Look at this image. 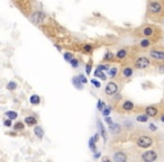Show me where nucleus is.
I'll return each mask as SVG.
<instances>
[{"label":"nucleus","mask_w":164,"mask_h":162,"mask_svg":"<svg viewBox=\"0 0 164 162\" xmlns=\"http://www.w3.org/2000/svg\"><path fill=\"white\" fill-rule=\"evenodd\" d=\"M34 134L35 136L37 137V139H40V140H42L43 137H44V129H42V126H40V125H35L34 127Z\"/></svg>","instance_id":"aec40b11"},{"label":"nucleus","mask_w":164,"mask_h":162,"mask_svg":"<svg viewBox=\"0 0 164 162\" xmlns=\"http://www.w3.org/2000/svg\"><path fill=\"white\" fill-rule=\"evenodd\" d=\"M29 102L33 106H37V105L40 104V97L38 95H32L29 97Z\"/></svg>","instance_id":"5701e85b"},{"label":"nucleus","mask_w":164,"mask_h":162,"mask_svg":"<svg viewBox=\"0 0 164 162\" xmlns=\"http://www.w3.org/2000/svg\"><path fill=\"white\" fill-rule=\"evenodd\" d=\"M96 141L93 140V137H91L90 141H89V147L92 152H96L97 151V145H96Z\"/></svg>","instance_id":"7c9ffc66"},{"label":"nucleus","mask_w":164,"mask_h":162,"mask_svg":"<svg viewBox=\"0 0 164 162\" xmlns=\"http://www.w3.org/2000/svg\"><path fill=\"white\" fill-rule=\"evenodd\" d=\"M113 160L115 162H126L130 160L129 159V153L128 151H125V150H118L113 153Z\"/></svg>","instance_id":"ddd939ff"},{"label":"nucleus","mask_w":164,"mask_h":162,"mask_svg":"<svg viewBox=\"0 0 164 162\" xmlns=\"http://www.w3.org/2000/svg\"><path fill=\"white\" fill-rule=\"evenodd\" d=\"M25 123L23 122H16L15 124H12V129L15 131V132H23L24 129H25Z\"/></svg>","instance_id":"4be33fe9"},{"label":"nucleus","mask_w":164,"mask_h":162,"mask_svg":"<svg viewBox=\"0 0 164 162\" xmlns=\"http://www.w3.org/2000/svg\"><path fill=\"white\" fill-rule=\"evenodd\" d=\"M91 70H92V64H91V62H89V63L85 65V72H87V74H90Z\"/></svg>","instance_id":"c9c22d12"},{"label":"nucleus","mask_w":164,"mask_h":162,"mask_svg":"<svg viewBox=\"0 0 164 162\" xmlns=\"http://www.w3.org/2000/svg\"><path fill=\"white\" fill-rule=\"evenodd\" d=\"M160 121H161V122H162V123H164V113H162V114H161V115H160Z\"/></svg>","instance_id":"a19ab883"},{"label":"nucleus","mask_w":164,"mask_h":162,"mask_svg":"<svg viewBox=\"0 0 164 162\" xmlns=\"http://www.w3.org/2000/svg\"><path fill=\"white\" fill-rule=\"evenodd\" d=\"M145 16L154 24H163L164 0H147Z\"/></svg>","instance_id":"20e7f679"},{"label":"nucleus","mask_w":164,"mask_h":162,"mask_svg":"<svg viewBox=\"0 0 164 162\" xmlns=\"http://www.w3.org/2000/svg\"><path fill=\"white\" fill-rule=\"evenodd\" d=\"M136 50H137V47L135 45L134 46H125V47L119 49L115 53V63H119V64L129 63L130 57Z\"/></svg>","instance_id":"0eeeda50"},{"label":"nucleus","mask_w":164,"mask_h":162,"mask_svg":"<svg viewBox=\"0 0 164 162\" xmlns=\"http://www.w3.org/2000/svg\"><path fill=\"white\" fill-rule=\"evenodd\" d=\"M102 62H106V63H115V54H113L111 51H107L106 54L102 59Z\"/></svg>","instance_id":"6ab92c4d"},{"label":"nucleus","mask_w":164,"mask_h":162,"mask_svg":"<svg viewBox=\"0 0 164 162\" xmlns=\"http://www.w3.org/2000/svg\"><path fill=\"white\" fill-rule=\"evenodd\" d=\"M91 84H93L96 88H100V87H101V84H100V82H99L97 79H92V80H91Z\"/></svg>","instance_id":"e433bc0d"},{"label":"nucleus","mask_w":164,"mask_h":162,"mask_svg":"<svg viewBox=\"0 0 164 162\" xmlns=\"http://www.w3.org/2000/svg\"><path fill=\"white\" fill-rule=\"evenodd\" d=\"M129 63L134 67L136 71H145V72H155V62L145 54V52L136 50L130 57Z\"/></svg>","instance_id":"7ed1b4c3"},{"label":"nucleus","mask_w":164,"mask_h":162,"mask_svg":"<svg viewBox=\"0 0 164 162\" xmlns=\"http://www.w3.org/2000/svg\"><path fill=\"white\" fill-rule=\"evenodd\" d=\"M95 76H96V77H98V78H100L101 80H106V74L102 72V71L97 70V69H96V72H95Z\"/></svg>","instance_id":"72a5a7b5"},{"label":"nucleus","mask_w":164,"mask_h":162,"mask_svg":"<svg viewBox=\"0 0 164 162\" xmlns=\"http://www.w3.org/2000/svg\"><path fill=\"white\" fill-rule=\"evenodd\" d=\"M162 102H163V105H164V98H163V100H162Z\"/></svg>","instance_id":"37998d69"},{"label":"nucleus","mask_w":164,"mask_h":162,"mask_svg":"<svg viewBox=\"0 0 164 162\" xmlns=\"http://www.w3.org/2000/svg\"><path fill=\"white\" fill-rule=\"evenodd\" d=\"M130 141L134 143V145L136 147H138L141 150L158 146L156 136H154L151 132H146L144 129L135 131L134 133H131L130 134Z\"/></svg>","instance_id":"f03ea898"},{"label":"nucleus","mask_w":164,"mask_h":162,"mask_svg":"<svg viewBox=\"0 0 164 162\" xmlns=\"http://www.w3.org/2000/svg\"><path fill=\"white\" fill-rule=\"evenodd\" d=\"M135 71L136 70L134 69V67H133L130 63L120 64V69H119V72H118V74H117L116 79H115V81L118 84H125V82H127L129 79L133 78Z\"/></svg>","instance_id":"423d86ee"},{"label":"nucleus","mask_w":164,"mask_h":162,"mask_svg":"<svg viewBox=\"0 0 164 162\" xmlns=\"http://www.w3.org/2000/svg\"><path fill=\"white\" fill-rule=\"evenodd\" d=\"M106 107V102L102 100H98V104H97V108H98V110L99 112H101L102 109Z\"/></svg>","instance_id":"f704fd0d"},{"label":"nucleus","mask_w":164,"mask_h":162,"mask_svg":"<svg viewBox=\"0 0 164 162\" xmlns=\"http://www.w3.org/2000/svg\"><path fill=\"white\" fill-rule=\"evenodd\" d=\"M29 19H30V22L33 23V24L37 25V26H40V25H43L45 23V20L47 19V16H46V14L44 11L36 10L30 14Z\"/></svg>","instance_id":"9d476101"},{"label":"nucleus","mask_w":164,"mask_h":162,"mask_svg":"<svg viewBox=\"0 0 164 162\" xmlns=\"http://www.w3.org/2000/svg\"><path fill=\"white\" fill-rule=\"evenodd\" d=\"M97 124H98V127H99V131H100V134H101L102 139H103V141L106 142L107 139H108L107 131H106V129H105V126H103V124L101 123V121H100V119H98V121H97Z\"/></svg>","instance_id":"a211bd4d"},{"label":"nucleus","mask_w":164,"mask_h":162,"mask_svg":"<svg viewBox=\"0 0 164 162\" xmlns=\"http://www.w3.org/2000/svg\"><path fill=\"white\" fill-rule=\"evenodd\" d=\"M113 110L120 114V115H130V114H135V113H143L144 112V107L137 106L129 99H123L119 102L117 106L113 108Z\"/></svg>","instance_id":"39448f33"},{"label":"nucleus","mask_w":164,"mask_h":162,"mask_svg":"<svg viewBox=\"0 0 164 162\" xmlns=\"http://www.w3.org/2000/svg\"><path fill=\"white\" fill-rule=\"evenodd\" d=\"M163 24H164V20H163Z\"/></svg>","instance_id":"c03bdc74"},{"label":"nucleus","mask_w":164,"mask_h":162,"mask_svg":"<svg viewBox=\"0 0 164 162\" xmlns=\"http://www.w3.org/2000/svg\"><path fill=\"white\" fill-rule=\"evenodd\" d=\"M63 56H64V60H66V61L70 62V60H72L74 57V54H73V52H71V51H66V52L63 54Z\"/></svg>","instance_id":"c756f323"},{"label":"nucleus","mask_w":164,"mask_h":162,"mask_svg":"<svg viewBox=\"0 0 164 162\" xmlns=\"http://www.w3.org/2000/svg\"><path fill=\"white\" fill-rule=\"evenodd\" d=\"M148 116H147L145 113H139L138 115H137V117H136V121L137 122H139V123H146L147 121H148Z\"/></svg>","instance_id":"393cba45"},{"label":"nucleus","mask_w":164,"mask_h":162,"mask_svg":"<svg viewBox=\"0 0 164 162\" xmlns=\"http://www.w3.org/2000/svg\"><path fill=\"white\" fill-rule=\"evenodd\" d=\"M101 160L102 161H110L111 159H110V158H108V157H103V158H101Z\"/></svg>","instance_id":"79ce46f5"},{"label":"nucleus","mask_w":164,"mask_h":162,"mask_svg":"<svg viewBox=\"0 0 164 162\" xmlns=\"http://www.w3.org/2000/svg\"><path fill=\"white\" fill-rule=\"evenodd\" d=\"M105 121H106V123H107L108 125H110V124L113 123V119H111L110 116H106V117H105Z\"/></svg>","instance_id":"ea45409f"},{"label":"nucleus","mask_w":164,"mask_h":162,"mask_svg":"<svg viewBox=\"0 0 164 162\" xmlns=\"http://www.w3.org/2000/svg\"><path fill=\"white\" fill-rule=\"evenodd\" d=\"M153 45H155L154 42H152L151 39H141V41L135 45L136 47H137V50L138 51H142V52H147V51L150 50L151 47H152Z\"/></svg>","instance_id":"f8f14e48"},{"label":"nucleus","mask_w":164,"mask_h":162,"mask_svg":"<svg viewBox=\"0 0 164 162\" xmlns=\"http://www.w3.org/2000/svg\"><path fill=\"white\" fill-rule=\"evenodd\" d=\"M111 109H113V108H111L110 105H109V106H106L101 110L102 116H105V117H106V116H109V115H110V113H111Z\"/></svg>","instance_id":"c85d7f7f"},{"label":"nucleus","mask_w":164,"mask_h":162,"mask_svg":"<svg viewBox=\"0 0 164 162\" xmlns=\"http://www.w3.org/2000/svg\"><path fill=\"white\" fill-rule=\"evenodd\" d=\"M148 129H150L151 132H156L157 131V126H155L154 124H150V127Z\"/></svg>","instance_id":"58836bf2"},{"label":"nucleus","mask_w":164,"mask_h":162,"mask_svg":"<svg viewBox=\"0 0 164 162\" xmlns=\"http://www.w3.org/2000/svg\"><path fill=\"white\" fill-rule=\"evenodd\" d=\"M119 69H120V64L119 63H116V64H113V65H110V68L108 69L107 71V74L108 77L110 78V80H115L116 77H117V74L119 72Z\"/></svg>","instance_id":"4468645a"},{"label":"nucleus","mask_w":164,"mask_h":162,"mask_svg":"<svg viewBox=\"0 0 164 162\" xmlns=\"http://www.w3.org/2000/svg\"><path fill=\"white\" fill-rule=\"evenodd\" d=\"M6 88H7V90H9V91H15V90L17 89V84L12 80V81H9V82L7 84Z\"/></svg>","instance_id":"cd10ccee"},{"label":"nucleus","mask_w":164,"mask_h":162,"mask_svg":"<svg viewBox=\"0 0 164 162\" xmlns=\"http://www.w3.org/2000/svg\"><path fill=\"white\" fill-rule=\"evenodd\" d=\"M134 36L139 37V39H148L155 44L160 43L164 37V33L162 27H160L156 24H143L142 26L136 28L133 32Z\"/></svg>","instance_id":"f257e3e1"},{"label":"nucleus","mask_w":164,"mask_h":162,"mask_svg":"<svg viewBox=\"0 0 164 162\" xmlns=\"http://www.w3.org/2000/svg\"><path fill=\"white\" fill-rule=\"evenodd\" d=\"M24 123L26 124L27 126H35V125H37L38 121H37L35 115H28V116H26L24 118Z\"/></svg>","instance_id":"f3484780"},{"label":"nucleus","mask_w":164,"mask_h":162,"mask_svg":"<svg viewBox=\"0 0 164 162\" xmlns=\"http://www.w3.org/2000/svg\"><path fill=\"white\" fill-rule=\"evenodd\" d=\"M119 91V84L115 81V80H111V81H109L107 84H106V87H105V89H103V94L106 97H111L113 95H115L116 92H118Z\"/></svg>","instance_id":"9b49d317"},{"label":"nucleus","mask_w":164,"mask_h":162,"mask_svg":"<svg viewBox=\"0 0 164 162\" xmlns=\"http://www.w3.org/2000/svg\"><path fill=\"white\" fill-rule=\"evenodd\" d=\"M78 77H79L80 81H81L82 84H87V82H88V81H87V78H85L83 74H80V76H78Z\"/></svg>","instance_id":"4c0bfd02"},{"label":"nucleus","mask_w":164,"mask_h":162,"mask_svg":"<svg viewBox=\"0 0 164 162\" xmlns=\"http://www.w3.org/2000/svg\"><path fill=\"white\" fill-rule=\"evenodd\" d=\"M5 116L12 121H15L18 118V113L15 110H7V112H5Z\"/></svg>","instance_id":"b1692460"},{"label":"nucleus","mask_w":164,"mask_h":162,"mask_svg":"<svg viewBox=\"0 0 164 162\" xmlns=\"http://www.w3.org/2000/svg\"><path fill=\"white\" fill-rule=\"evenodd\" d=\"M70 63H71V65H72V68H78L80 64V61L78 57H73L72 60H70Z\"/></svg>","instance_id":"473e14b6"},{"label":"nucleus","mask_w":164,"mask_h":162,"mask_svg":"<svg viewBox=\"0 0 164 162\" xmlns=\"http://www.w3.org/2000/svg\"><path fill=\"white\" fill-rule=\"evenodd\" d=\"M147 54L154 62H164V45H160L158 43L153 45L147 51Z\"/></svg>","instance_id":"6e6552de"},{"label":"nucleus","mask_w":164,"mask_h":162,"mask_svg":"<svg viewBox=\"0 0 164 162\" xmlns=\"http://www.w3.org/2000/svg\"><path fill=\"white\" fill-rule=\"evenodd\" d=\"M144 113L146 114L150 118H158L160 115L164 113V105L163 102H158V104H154V105H150V106L144 107Z\"/></svg>","instance_id":"1a4fd4ad"},{"label":"nucleus","mask_w":164,"mask_h":162,"mask_svg":"<svg viewBox=\"0 0 164 162\" xmlns=\"http://www.w3.org/2000/svg\"><path fill=\"white\" fill-rule=\"evenodd\" d=\"M155 71L161 74L164 73V62H155Z\"/></svg>","instance_id":"a878e982"},{"label":"nucleus","mask_w":164,"mask_h":162,"mask_svg":"<svg viewBox=\"0 0 164 162\" xmlns=\"http://www.w3.org/2000/svg\"><path fill=\"white\" fill-rule=\"evenodd\" d=\"M109 129H110V132H111L113 135H118V134H120V132H121L120 125H119V124H115V123H111L109 125Z\"/></svg>","instance_id":"412c9836"},{"label":"nucleus","mask_w":164,"mask_h":162,"mask_svg":"<svg viewBox=\"0 0 164 162\" xmlns=\"http://www.w3.org/2000/svg\"><path fill=\"white\" fill-rule=\"evenodd\" d=\"M72 81H73V84L75 88H78L79 90H82V82L80 81L79 77H73V79H72Z\"/></svg>","instance_id":"bb28decb"},{"label":"nucleus","mask_w":164,"mask_h":162,"mask_svg":"<svg viewBox=\"0 0 164 162\" xmlns=\"http://www.w3.org/2000/svg\"><path fill=\"white\" fill-rule=\"evenodd\" d=\"M109 98H110V99H109V104H110V106H111L113 109L118 105L120 101L124 99V98H123V95H121L119 91L118 92H116L115 95H113L111 97H109Z\"/></svg>","instance_id":"2eb2a0df"},{"label":"nucleus","mask_w":164,"mask_h":162,"mask_svg":"<svg viewBox=\"0 0 164 162\" xmlns=\"http://www.w3.org/2000/svg\"><path fill=\"white\" fill-rule=\"evenodd\" d=\"M2 125H4L5 127H7V129H10V127H12V121L6 117L2 121Z\"/></svg>","instance_id":"2f4dec72"},{"label":"nucleus","mask_w":164,"mask_h":162,"mask_svg":"<svg viewBox=\"0 0 164 162\" xmlns=\"http://www.w3.org/2000/svg\"><path fill=\"white\" fill-rule=\"evenodd\" d=\"M78 50L83 54H91L95 50V45L91 44V43H83V44L79 45Z\"/></svg>","instance_id":"dca6fc26"}]
</instances>
